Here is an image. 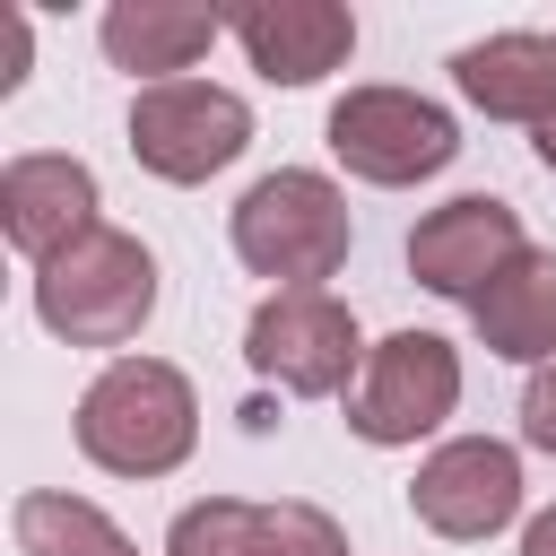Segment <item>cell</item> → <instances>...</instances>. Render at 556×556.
<instances>
[{
  "mask_svg": "<svg viewBox=\"0 0 556 556\" xmlns=\"http://www.w3.org/2000/svg\"><path fill=\"white\" fill-rule=\"evenodd\" d=\"M521 556H556V504H547V513L521 530Z\"/></svg>",
  "mask_w": 556,
  "mask_h": 556,
  "instance_id": "cell-19",
  "label": "cell"
},
{
  "mask_svg": "<svg viewBox=\"0 0 556 556\" xmlns=\"http://www.w3.org/2000/svg\"><path fill=\"white\" fill-rule=\"evenodd\" d=\"M96 35H104V61H113V70L165 87L174 70H191V61L226 35V9H191V0H113Z\"/></svg>",
  "mask_w": 556,
  "mask_h": 556,
  "instance_id": "cell-14",
  "label": "cell"
},
{
  "mask_svg": "<svg viewBox=\"0 0 556 556\" xmlns=\"http://www.w3.org/2000/svg\"><path fill=\"white\" fill-rule=\"evenodd\" d=\"M408 513H417L434 539H495V530L521 513V460H513V443H495V434L443 443V452L408 478Z\"/></svg>",
  "mask_w": 556,
  "mask_h": 556,
  "instance_id": "cell-9",
  "label": "cell"
},
{
  "mask_svg": "<svg viewBox=\"0 0 556 556\" xmlns=\"http://www.w3.org/2000/svg\"><path fill=\"white\" fill-rule=\"evenodd\" d=\"M478 339L495 348V356H513V365H556V252H521L478 304Z\"/></svg>",
  "mask_w": 556,
  "mask_h": 556,
  "instance_id": "cell-15",
  "label": "cell"
},
{
  "mask_svg": "<svg viewBox=\"0 0 556 556\" xmlns=\"http://www.w3.org/2000/svg\"><path fill=\"white\" fill-rule=\"evenodd\" d=\"M96 174L78 156H9L0 174V235L43 269L52 252H70L78 235H96Z\"/></svg>",
  "mask_w": 556,
  "mask_h": 556,
  "instance_id": "cell-12",
  "label": "cell"
},
{
  "mask_svg": "<svg viewBox=\"0 0 556 556\" xmlns=\"http://www.w3.org/2000/svg\"><path fill=\"white\" fill-rule=\"evenodd\" d=\"M252 148V104L208 78H165L130 96V156L156 182H208Z\"/></svg>",
  "mask_w": 556,
  "mask_h": 556,
  "instance_id": "cell-5",
  "label": "cell"
},
{
  "mask_svg": "<svg viewBox=\"0 0 556 556\" xmlns=\"http://www.w3.org/2000/svg\"><path fill=\"white\" fill-rule=\"evenodd\" d=\"M348 191L313 165H278L235 200V261L278 287H321L348 261Z\"/></svg>",
  "mask_w": 556,
  "mask_h": 556,
  "instance_id": "cell-3",
  "label": "cell"
},
{
  "mask_svg": "<svg viewBox=\"0 0 556 556\" xmlns=\"http://www.w3.org/2000/svg\"><path fill=\"white\" fill-rule=\"evenodd\" d=\"M330 156L356 182H426L460 156V122L417 87H348L330 104Z\"/></svg>",
  "mask_w": 556,
  "mask_h": 556,
  "instance_id": "cell-6",
  "label": "cell"
},
{
  "mask_svg": "<svg viewBox=\"0 0 556 556\" xmlns=\"http://www.w3.org/2000/svg\"><path fill=\"white\" fill-rule=\"evenodd\" d=\"M9 530H17V547H26V556H139L104 504H87V495H61V486H35V495H17Z\"/></svg>",
  "mask_w": 556,
  "mask_h": 556,
  "instance_id": "cell-16",
  "label": "cell"
},
{
  "mask_svg": "<svg viewBox=\"0 0 556 556\" xmlns=\"http://www.w3.org/2000/svg\"><path fill=\"white\" fill-rule=\"evenodd\" d=\"M460 408V348L443 330H391L365 348V374L348 391V426L365 443H417Z\"/></svg>",
  "mask_w": 556,
  "mask_h": 556,
  "instance_id": "cell-7",
  "label": "cell"
},
{
  "mask_svg": "<svg viewBox=\"0 0 556 556\" xmlns=\"http://www.w3.org/2000/svg\"><path fill=\"white\" fill-rule=\"evenodd\" d=\"M243 365L261 382L295 391V400H330V391H356L365 339H356V313L330 287H278L243 321Z\"/></svg>",
  "mask_w": 556,
  "mask_h": 556,
  "instance_id": "cell-4",
  "label": "cell"
},
{
  "mask_svg": "<svg viewBox=\"0 0 556 556\" xmlns=\"http://www.w3.org/2000/svg\"><path fill=\"white\" fill-rule=\"evenodd\" d=\"M226 35L243 43V61L269 87H313L356 52V9H339V0H252V9H226Z\"/></svg>",
  "mask_w": 556,
  "mask_h": 556,
  "instance_id": "cell-11",
  "label": "cell"
},
{
  "mask_svg": "<svg viewBox=\"0 0 556 556\" xmlns=\"http://www.w3.org/2000/svg\"><path fill=\"white\" fill-rule=\"evenodd\" d=\"M200 443V400L165 356H113L78 400V452L113 478H165Z\"/></svg>",
  "mask_w": 556,
  "mask_h": 556,
  "instance_id": "cell-1",
  "label": "cell"
},
{
  "mask_svg": "<svg viewBox=\"0 0 556 556\" xmlns=\"http://www.w3.org/2000/svg\"><path fill=\"white\" fill-rule=\"evenodd\" d=\"M521 443L556 460V365H539L530 391H521Z\"/></svg>",
  "mask_w": 556,
  "mask_h": 556,
  "instance_id": "cell-17",
  "label": "cell"
},
{
  "mask_svg": "<svg viewBox=\"0 0 556 556\" xmlns=\"http://www.w3.org/2000/svg\"><path fill=\"white\" fill-rule=\"evenodd\" d=\"M165 556H348V530H339L321 504L208 495V504H182V513H174Z\"/></svg>",
  "mask_w": 556,
  "mask_h": 556,
  "instance_id": "cell-10",
  "label": "cell"
},
{
  "mask_svg": "<svg viewBox=\"0 0 556 556\" xmlns=\"http://www.w3.org/2000/svg\"><path fill=\"white\" fill-rule=\"evenodd\" d=\"M26 43H35V35H26V9H9V0H0V96L26 78Z\"/></svg>",
  "mask_w": 556,
  "mask_h": 556,
  "instance_id": "cell-18",
  "label": "cell"
},
{
  "mask_svg": "<svg viewBox=\"0 0 556 556\" xmlns=\"http://www.w3.org/2000/svg\"><path fill=\"white\" fill-rule=\"evenodd\" d=\"M148 313H156V252L122 226H96L35 269V321L70 348H122L148 330Z\"/></svg>",
  "mask_w": 556,
  "mask_h": 556,
  "instance_id": "cell-2",
  "label": "cell"
},
{
  "mask_svg": "<svg viewBox=\"0 0 556 556\" xmlns=\"http://www.w3.org/2000/svg\"><path fill=\"white\" fill-rule=\"evenodd\" d=\"M452 87L495 113V122H556V35H530V26H504L486 43H460L452 52Z\"/></svg>",
  "mask_w": 556,
  "mask_h": 556,
  "instance_id": "cell-13",
  "label": "cell"
},
{
  "mask_svg": "<svg viewBox=\"0 0 556 556\" xmlns=\"http://www.w3.org/2000/svg\"><path fill=\"white\" fill-rule=\"evenodd\" d=\"M530 148H539V165L556 174V122H539V130H530Z\"/></svg>",
  "mask_w": 556,
  "mask_h": 556,
  "instance_id": "cell-20",
  "label": "cell"
},
{
  "mask_svg": "<svg viewBox=\"0 0 556 556\" xmlns=\"http://www.w3.org/2000/svg\"><path fill=\"white\" fill-rule=\"evenodd\" d=\"M521 252H530V243H521V217H513V200H495V191H460V200L426 208L417 235H408L417 287H434V295H452V304H478Z\"/></svg>",
  "mask_w": 556,
  "mask_h": 556,
  "instance_id": "cell-8",
  "label": "cell"
}]
</instances>
